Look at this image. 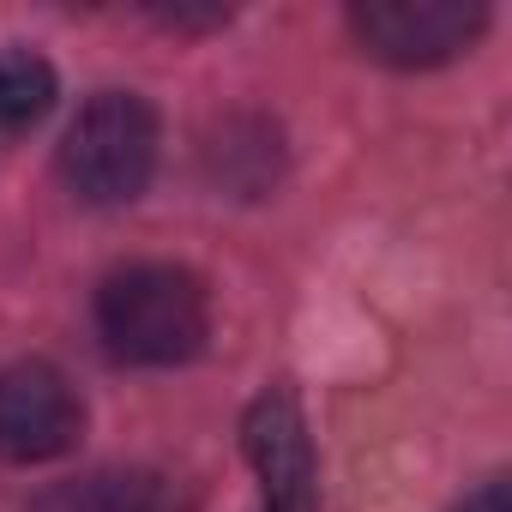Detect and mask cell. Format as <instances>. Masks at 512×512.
<instances>
[{
    "instance_id": "cell-7",
    "label": "cell",
    "mask_w": 512,
    "mask_h": 512,
    "mask_svg": "<svg viewBox=\"0 0 512 512\" xmlns=\"http://www.w3.org/2000/svg\"><path fill=\"white\" fill-rule=\"evenodd\" d=\"M55 109V67L37 49H0V139L31 133Z\"/></svg>"
},
{
    "instance_id": "cell-4",
    "label": "cell",
    "mask_w": 512,
    "mask_h": 512,
    "mask_svg": "<svg viewBox=\"0 0 512 512\" xmlns=\"http://www.w3.org/2000/svg\"><path fill=\"white\" fill-rule=\"evenodd\" d=\"M85 434V404L73 380L49 362L0 368V458L7 464H49L73 452Z\"/></svg>"
},
{
    "instance_id": "cell-2",
    "label": "cell",
    "mask_w": 512,
    "mask_h": 512,
    "mask_svg": "<svg viewBox=\"0 0 512 512\" xmlns=\"http://www.w3.org/2000/svg\"><path fill=\"white\" fill-rule=\"evenodd\" d=\"M151 169H157V109L133 91H97L61 139V181L85 205H127L151 187Z\"/></svg>"
},
{
    "instance_id": "cell-6",
    "label": "cell",
    "mask_w": 512,
    "mask_h": 512,
    "mask_svg": "<svg viewBox=\"0 0 512 512\" xmlns=\"http://www.w3.org/2000/svg\"><path fill=\"white\" fill-rule=\"evenodd\" d=\"M31 512H181V506L157 470H91L43 488Z\"/></svg>"
},
{
    "instance_id": "cell-1",
    "label": "cell",
    "mask_w": 512,
    "mask_h": 512,
    "mask_svg": "<svg viewBox=\"0 0 512 512\" xmlns=\"http://www.w3.org/2000/svg\"><path fill=\"white\" fill-rule=\"evenodd\" d=\"M97 332H103L109 356L133 362V368L193 362L205 350V332H211L205 284L187 266H169V260L121 266L97 290Z\"/></svg>"
},
{
    "instance_id": "cell-5",
    "label": "cell",
    "mask_w": 512,
    "mask_h": 512,
    "mask_svg": "<svg viewBox=\"0 0 512 512\" xmlns=\"http://www.w3.org/2000/svg\"><path fill=\"white\" fill-rule=\"evenodd\" d=\"M241 440H247L253 476H260L266 512H320V458H314L302 398L290 386H272L247 404Z\"/></svg>"
},
{
    "instance_id": "cell-8",
    "label": "cell",
    "mask_w": 512,
    "mask_h": 512,
    "mask_svg": "<svg viewBox=\"0 0 512 512\" xmlns=\"http://www.w3.org/2000/svg\"><path fill=\"white\" fill-rule=\"evenodd\" d=\"M452 512H506V476H488L464 506H452Z\"/></svg>"
},
{
    "instance_id": "cell-3",
    "label": "cell",
    "mask_w": 512,
    "mask_h": 512,
    "mask_svg": "<svg viewBox=\"0 0 512 512\" xmlns=\"http://www.w3.org/2000/svg\"><path fill=\"white\" fill-rule=\"evenodd\" d=\"M488 13L476 0H368L350 7L356 43L386 67H440L482 37Z\"/></svg>"
}]
</instances>
